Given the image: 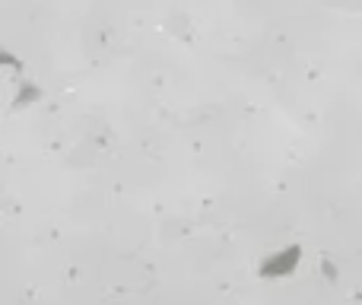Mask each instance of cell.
Returning a JSON list of instances; mask_svg holds the SVG:
<instances>
[{"label": "cell", "mask_w": 362, "mask_h": 305, "mask_svg": "<svg viewBox=\"0 0 362 305\" xmlns=\"http://www.w3.org/2000/svg\"><path fill=\"white\" fill-rule=\"evenodd\" d=\"M302 264V245H286V248H276L270 255H264V261L257 264V277L261 280H286L299 270Z\"/></svg>", "instance_id": "1"}]
</instances>
